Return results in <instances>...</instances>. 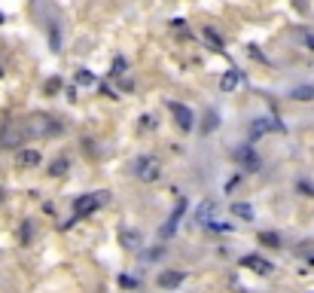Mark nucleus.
<instances>
[{"mask_svg":"<svg viewBox=\"0 0 314 293\" xmlns=\"http://www.w3.org/2000/svg\"><path fill=\"white\" fill-rule=\"evenodd\" d=\"M122 242H125V248H131V251H137L140 248V232H122Z\"/></svg>","mask_w":314,"mask_h":293,"instance_id":"obj_18","label":"nucleus"},{"mask_svg":"<svg viewBox=\"0 0 314 293\" xmlns=\"http://www.w3.org/2000/svg\"><path fill=\"white\" fill-rule=\"evenodd\" d=\"M49 46H52V52H61V31L55 21L49 24Z\"/></svg>","mask_w":314,"mask_h":293,"instance_id":"obj_15","label":"nucleus"},{"mask_svg":"<svg viewBox=\"0 0 314 293\" xmlns=\"http://www.w3.org/2000/svg\"><path fill=\"white\" fill-rule=\"evenodd\" d=\"M217 214H220V205H217L214 199H208V202H202V205L195 208V223L211 229L214 223H220V217H217Z\"/></svg>","mask_w":314,"mask_h":293,"instance_id":"obj_4","label":"nucleus"},{"mask_svg":"<svg viewBox=\"0 0 314 293\" xmlns=\"http://www.w3.org/2000/svg\"><path fill=\"white\" fill-rule=\"evenodd\" d=\"M24 131L27 138H52V135H61V122L49 116H31L24 122Z\"/></svg>","mask_w":314,"mask_h":293,"instance_id":"obj_1","label":"nucleus"},{"mask_svg":"<svg viewBox=\"0 0 314 293\" xmlns=\"http://www.w3.org/2000/svg\"><path fill=\"white\" fill-rule=\"evenodd\" d=\"M183 211H186V199L180 196L177 205H174V211H171V217H168V223L159 229V238H162V242H168V238L177 232V226H180V220H183Z\"/></svg>","mask_w":314,"mask_h":293,"instance_id":"obj_5","label":"nucleus"},{"mask_svg":"<svg viewBox=\"0 0 314 293\" xmlns=\"http://www.w3.org/2000/svg\"><path fill=\"white\" fill-rule=\"evenodd\" d=\"M260 242L269 245V248H281V235L278 232H260Z\"/></svg>","mask_w":314,"mask_h":293,"instance_id":"obj_19","label":"nucleus"},{"mask_svg":"<svg viewBox=\"0 0 314 293\" xmlns=\"http://www.w3.org/2000/svg\"><path fill=\"white\" fill-rule=\"evenodd\" d=\"M171 113H174V119H177V125L183 128V131H192V125H195V113L186 107V104H171Z\"/></svg>","mask_w":314,"mask_h":293,"instance_id":"obj_8","label":"nucleus"},{"mask_svg":"<svg viewBox=\"0 0 314 293\" xmlns=\"http://www.w3.org/2000/svg\"><path fill=\"white\" fill-rule=\"evenodd\" d=\"M180 284H183V272H177V269H165V272L159 275V287H165V290L180 287Z\"/></svg>","mask_w":314,"mask_h":293,"instance_id":"obj_11","label":"nucleus"},{"mask_svg":"<svg viewBox=\"0 0 314 293\" xmlns=\"http://www.w3.org/2000/svg\"><path fill=\"white\" fill-rule=\"evenodd\" d=\"M275 128H278V131H284V125H281L278 119H269V116L253 119V122H250V131H247V135H250V144H256L263 135H269V131H275Z\"/></svg>","mask_w":314,"mask_h":293,"instance_id":"obj_6","label":"nucleus"},{"mask_svg":"<svg viewBox=\"0 0 314 293\" xmlns=\"http://www.w3.org/2000/svg\"><path fill=\"white\" fill-rule=\"evenodd\" d=\"M293 98H296V101H314V86H299V89H293Z\"/></svg>","mask_w":314,"mask_h":293,"instance_id":"obj_17","label":"nucleus"},{"mask_svg":"<svg viewBox=\"0 0 314 293\" xmlns=\"http://www.w3.org/2000/svg\"><path fill=\"white\" fill-rule=\"evenodd\" d=\"M101 205H107V193H89V196H79L73 202V214H76V220H82V217L95 214Z\"/></svg>","mask_w":314,"mask_h":293,"instance_id":"obj_3","label":"nucleus"},{"mask_svg":"<svg viewBox=\"0 0 314 293\" xmlns=\"http://www.w3.org/2000/svg\"><path fill=\"white\" fill-rule=\"evenodd\" d=\"M131 171H134V177L137 180H144V183H153V180H159V159H153V156H137L134 159V165H131Z\"/></svg>","mask_w":314,"mask_h":293,"instance_id":"obj_2","label":"nucleus"},{"mask_svg":"<svg viewBox=\"0 0 314 293\" xmlns=\"http://www.w3.org/2000/svg\"><path fill=\"white\" fill-rule=\"evenodd\" d=\"M15 162H18L21 168H34V165H40V150H18Z\"/></svg>","mask_w":314,"mask_h":293,"instance_id":"obj_12","label":"nucleus"},{"mask_svg":"<svg viewBox=\"0 0 314 293\" xmlns=\"http://www.w3.org/2000/svg\"><path fill=\"white\" fill-rule=\"evenodd\" d=\"M241 266H250V269H256V272H260V275H269V272H272V269H275V266H272V263H269V260H263V257H260V254H247V257H244V260H241Z\"/></svg>","mask_w":314,"mask_h":293,"instance_id":"obj_10","label":"nucleus"},{"mask_svg":"<svg viewBox=\"0 0 314 293\" xmlns=\"http://www.w3.org/2000/svg\"><path fill=\"white\" fill-rule=\"evenodd\" d=\"M302 40H305V46L314 52V34H308V31H302Z\"/></svg>","mask_w":314,"mask_h":293,"instance_id":"obj_25","label":"nucleus"},{"mask_svg":"<svg viewBox=\"0 0 314 293\" xmlns=\"http://www.w3.org/2000/svg\"><path fill=\"white\" fill-rule=\"evenodd\" d=\"M217 125H220V122H217V113H214V110H211V113H208V119H205V125H202V131H205V135H208V131H214V128H217Z\"/></svg>","mask_w":314,"mask_h":293,"instance_id":"obj_22","label":"nucleus"},{"mask_svg":"<svg viewBox=\"0 0 314 293\" xmlns=\"http://www.w3.org/2000/svg\"><path fill=\"white\" fill-rule=\"evenodd\" d=\"M0 24H3V12H0Z\"/></svg>","mask_w":314,"mask_h":293,"instance_id":"obj_28","label":"nucleus"},{"mask_svg":"<svg viewBox=\"0 0 314 293\" xmlns=\"http://www.w3.org/2000/svg\"><path fill=\"white\" fill-rule=\"evenodd\" d=\"M174 28H177L180 34H186V21H183V18H177V21H174Z\"/></svg>","mask_w":314,"mask_h":293,"instance_id":"obj_27","label":"nucleus"},{"mask_svg":"<svg viewBox=\"0 0 314 293\" xmlns=\"http://www.w3.org/2000/svg\"><path fill=\"white\" fill-rule=\"evenodd\" d=\"M125 73V58H116L113 61V76H122Z\"/></svg>","mask_w":314,"mask_h":293,"instance_id":"obj_23","label":"nucleus"},{"mask_svg":"<svg viewBox=\"0 0 314 293\" xmlns=\"http://www.w3.org/2000/svg\"><path fill=\"white\" fill-rule=\"evenodd\" d=\"M202 34H205V37H208V40H211V46H214V49H217V52H223V49H226V43H223V37H220V34H217V31H214V28H205V31H202Z\"/></svg>","mask_w":314,"mask_h":293,"instance_id":"obj_16","label":"nucleus"},{"mask_svg":"<svg viewBox=\"0 0 314 293\" xmlns=\"http://www.w3.org/2000/svg\"><path fill=\"white\" fill-rule=\"evenodd\" d=\"M24 138H27V131H24V125H6V128L0 131V147H9V150H18V147L24 144Z\"/></svg>","mask_w":314,"mask_h":293,"instance_id":"obj_7","label":"nucleus"},{"mask_svg":"<svg viewBox=\"0 0 314 293\" xmlns=\"http://www.w3.org/2000/svg\"><path fill=\"white\" fill-rule=\"evenodd\" d=\"M247 49H250V55H253V58H260V61H266V55L260 52V46H247Z\"/></svg>","mask_w":314,"mask_h":293,"instance_id":"obj_26","label":"nucleus"},{"mask_svg":"<svg viewBox=\"0 0 314 293\" xmlns=\"http://www.w3.org/2000/svg\"><path fill=\"white\" fill-rule=\"evenodd\" d=\"M232 214L241 217V220H253V208H250L247 202H235V205H232Z\"/></svg>","mask_w":314,"mask_h":293,"instance_id":"obj_14","label":"nucleus"},{"mask_svg":"<svg viewBox=\"0 0 314 293\" xmlns=\"http://www.w3.org/2000/svg\"><path fill=\"white\" fill-rule=\"evenodd\" d=\"M64 171H67V159H55V162L49 165V174H52V177H61Z\"/></svg>","mask_w":314,"mask_h":293,"instance_id":"obj_21","label":"nucleus"},{"mask_svg":"<svg viewBox=\"0 0 314 293\" xmlns=\"http://www.w3.org/2000/svg\"><path fill=\"white\" fill-rule=\"evenodd\" d=\"M0 76H3V70H0Z\"/></svg>","mask_w":314,"mask_h":293,"instance_id":"obj_29","label":"nucleus"},{"mask_svg":"<svg viewBox=\"0 0 314 293\" xmlns=\"http://www.w3.org/2000/svg\"><path fill=\"white\" fill-rule=\"evenodd\" d=\"M238 79H241V73H238V70H229V73L220 76V89H223V92H232V89L238 86Z\"/></svg>","mask_w":314,"mask_h":293,"instance_id":"obj_13","label":"nucleus"},{"mask_svg":"<svg viewBox=\"0 0 314 293\" xmlns=\"http://www.w3.org/2000/svg\"><path fill=\"white\" fill-rule=\"evenodd\" d=\"M235 156H238V162H241L247 171H260V165H263V162H260V156L253 153V147H250V144L238 147V150H235Z\"/></svg>","mask_w":314,"mask_h":293,"instance_id":"obj_9","label":"nucleus"},{"mask_svg":"<svg viewBox=\"0 0 314 293\" xmlns=\"http://www.w3.org/2000/svg\"><path fill=\"white\" fill-rule=\"evenodd\" d=\"M119 284H122V287H137V281H134V278H128V275H122V278H119Z\"/></svg>","mask_w":314,"mask_h":293,"instance_id":"obj_24","label":"nucleus"},{"mask_svg":"<svg viewBox=\"0 0 314 293\" xmlns=\"http://www.w3.org/2000/svg\"><path fill=\"white\" fill-rule=\"evenodd\" d=\"M76 86H95V76H92V70H76Z\"/></svg>","mask_w":314,"mask_h":293,"instance_id":"obj_20","label":"nucleus"}]
</instances>
